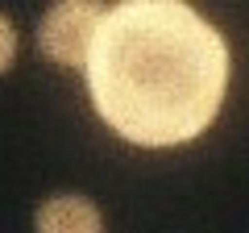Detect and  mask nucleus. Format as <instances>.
I'll use <instances>...</instances> for the list:
<instances>
[{
  "label": "nucleus",
  "instance_id": "obj_2",
  "mask_svg": "<svg viewBox=\"0 0 249 233\" xmlns=\"http://www.w3.org/2000/svg\"><path fill=\"white\" fill-rule=\"evenodd\" d=\"M108 4L112 0H46V9L34 21L37 54L62 71H83Z\"/></svg>",
  "mask_w": 249,
  "mask_h": 233
},
{
  "label": "nucleus",
  "instance_id": "obj_3",
  "mask_svg": "<svg viewBox=\"0 0 249 233\" xmlns=\"http://www.w3.org/2000/svg\"><path fill=\"white\" fill-rule=\"evenodd\" d=\"M34 233H108V216L88 192H50L34 208Z\"/></svg>",
  "mask_w": 249,
  "mask_h": 233
},
{
  "label": "nucleus",
  "instance_id": "obj_4",
  "mask_svg": "<svg viewBox=\"0 0 249 233\" xmlns=\"http://www.w3.org/2000/svg\"><path fill=\"white\" fill-rule=\"evenodd\" d=\"M17 58H21V29L9 13L0 9V79L17 67Z\"/></svg>",
  "mask_w": 249,
  "mask_h": 233
},
{
  "label": "nucleus",
  "instance_id": "obj_1",
  "mask_svg": "<svg viewBox=\"0 0 249 233\" xmlns=\"http://www.w3.org/2000/svg\"><path fill=\"white\" fill-rule=\"evenodd\" d=\"M83 83L100 125L124 146L183 150L220 121L232 46L191 0H112Z\"/></svg>",
  "mask_w": 249,
  "mask_h": 233
}]
</instances>
